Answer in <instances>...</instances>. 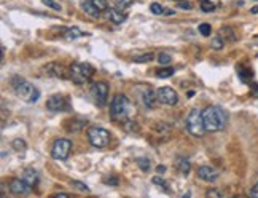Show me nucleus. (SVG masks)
I'll return each instance as SVG.
<instances>
[{
	"label": "nucleus",
	"mask_w": 258,
	"mask_h": 198,
	"mask_svg": "<svg viewBox=\"0 0 258 198\" xmlns=\"http://www.w3.org/2000/svg\"><path fill=\"white\" fill-rule=\"evenodd\" d=\"M203 118H204V126H206V131L209 133H215V131H220L225 128L228 117L225 114L223 109L217 107V106H211L203 111Z\"/></svg>",
	"instance_id": "f257e3e1"
},
{
	"label": "nucleus",
	"mask_w": 258,
	"mask_h": 198,
	"mask_svg": "<svg viewBox=\"0 0 258 198\" xmlns=\"http://www.w3.org/2000/svg\"><path fill=\"white\" fill-rule=\"evenodd\" d=\"M12 86H13L16 96L26 103H35V101H38V97H40V91L21 77H13Z\"/></svg>",
	"instance_id": "f03ea898"
},
{
	"label": "nucleus",
	"mask_w": 258,
	"mask_h": 198,
	"mask_svg": "<svg viewBox=\"0 0 258 198\" xmlns=\"http://www.w3.org/2000/svg\"><path fill=\"white\" fill-rule=\"evenodd\" d=\"M69 69H71V80L77 85H83L91 80L94 74V67L88 63H74Z\"/></svg>",
	"instance_id": "7ed1b4c3"
},
{
	"label": "nucleus",
	"mask_w": 258,
	"mask_h": 198,
	"mask_svg": "<svg viewBox=\"0 0 258 198\" xmlns=\"http://www.w3.org/2000/svg\"><path fill=\"white\" fill-rule=\"evenodd\" d=\"M186 130L190 134L201 137L206 133V126H204V118L203 112L200 109H191V112L186 117Z\"/></svg>",
	"instance_id": "20e7f679"
},
{
	"label": "nucleus",
	"mask_w": 258,
	"mask_h": 198,
	"mask_svg": "<svg viewBox=\"0 0 258 198\" xmlns=\"http://www.w3.org/2000/svg\"><path fill=\"white\" fill-rule=\"evenodd\" d=\"M110 112L118 120H124V118L131 112V103L124 94H116L112 99V106H110Z\"/></svg>",
	"instance_id": "39448f33"
},
{
	"label": "nucleus",
	"mask_w": 258,
	"mask_h": 198,
	"mask_svg": "<svg viewBox=\"0 0 258 198\" xmlns=\"http://www.w3.org/2000/svg\"><path fill=\"white\" fill-rule=\"evenodd\" d=\"M88 139L91 142L93 147H97V148H104L108 145L110 142V133L104 128H99V126H94V128H89L88 131Z\"/></svg>",
	"instance_id": "423d86ee"
},
{
	"label": "nucleus",
	"mask_w": 258,
	"mask_h": 198,
	"mask_svg": "<svg viewBox=\"0 0 258 198\" xmlns=\"http://www.w3.org/2000/svg\"><path fill=\"white\" fill-rule=\"evenodd\" d=\"M72 151V142L69 139H56L51 147V155L56 160H67Z\"/></svg>",
	"instance_id": "0eeeda50"
},
{
	"label": "nucleus",
	"mask_w": 258,
	"mask_h": 198,
	"mask_svg": "<svg viewBox=\"0 0 258 198\" xmlns=\"http://www.w3.org/2000/svg\"><path fill=\"white\" fill-rule=\"evenodd\" d=\"M156 94H158V101H160L161 104H166V106H174L178 101L177 91L171 86H161L160 90L156 91Z\"/></svg>",
	"instance_id": "6e6552de"
},
{
	"label": "nucleus",
	"mask_w": 258,
	"mask_h": 198,
	"mask_svg": "<svg viewBox=\"0 0 258 198\" xmlns=\"http://www.w3.org/2000/svg\"><path fill=\"white\" fill-rule=\"evenodd\" d=\"M46 107L53 112H62L69 109V99L62 94H53L48 97Z\"/></svg>",
	"instance_id": "1a4fd4ad"
},
{
	"label": "nucleus",
	"mask_w": 258,
	"mask_h": 198,
	"mask_svg": "<svg viewBox=\"0 0 258 198\" xmlns=\"http://www.w3.org/2000/svg\"><path fill=\"white\" fill-rule=\"evenodd\" d=\"M45 72L51 77H56V78H71V69H67L64 64H59V63H49L46 64L45 67Z\"/></svg>",
	"instance_id": "9d476101"
},
{
	"label": "nucleus",
	"mask_w": 258,
	"mask_h": 198,
	"mask_svg": "<svg viewBox=\"0 0 258 198\" xmlns=\"http://www.w3.org/2000/svg\"><path fill=\"white\" fill-rule=\"evenodd\" d=\"M91 91H93L94 101L97 103V106L104 107L107 104V99H108V85L104 82H97L93 85Z\"/></svg>",
	"instance_id": "9b49d317"
},
{
	"label": "nucleus",
	"mask_w": 258,
	"mask_h": 198,
	"mask_svg": "<svg viewBox=\"0 0 258 198\" xmlns=\"http://www.w3.org/2000/svg\"><path fill=\"white\" fill-rule=\"evenodd\" d=\"M32 187L29 185L24 179H13L12 182H10V192L15 193V195H26V193H29Z\"/></svg>",
	"instance_id": "f8f14e48"
},
{
	"label": "nucleus",
	"mask_w": 258,
	"mask_h": 198,
	"mask_svg": "<svg viewBox=\"0 0 258 198\" xmlns=\"http://www.w3.org/2000/svg\"><path fill=\"white\" fill-rule=\"evenodd\" d=\"M198 177L206 182H212L218 177V173L214 170L212 166H201L200 170H198Z\"/></svg>",
	"instance_id": "ddd939ff"
},
{
	"label": "nucleus",
	"mask_w": 258,
	"mask_h": 198,
	"mask_svg": "<svg viewBox=\"0 0 258 198\" xmlns=\"http://www.w3.org/2000/svg\"><path fill=\"white\" fill-rule=\"evenodd\" d=\"M82 8L86 15L93 16V18H99V15H101V10H99L91 0H82Z\"/></svg>",
	"instance_id": "4468645a"
},
{
	"label": "nucleus",
	"mask_w": 258,
	"mask_h": 198,
	"mask_svg": "<svg viewBox=\"0 0 258 198\" xmlns=\"http://www.w3.org/2000/svg\"><path fill=\"white\" fill-rule=\"evenodd\" d=\"M142 99H144V104H145L147 109H153L155 104H156V101H158V94L153 90H150V88H148V90L144 91Z\"/></svg>",
	"instance_id": "2eb2a0df"
},
{
	"label": "nucleus",
	"mask_w": 258,
	"mask_h": 198,
	"mask_svg": "<svg viewBox=\"0 0 258 198\" xmlns=\"http://www.w3.org/2000/svg\"><path fill=\"white\" fill-rule=\"evenodd\" d=\"M23 179L31 187H35L37 182H38V174H37L35 170H32V168H27V170L23 171Z\"/></svg>",
	"instance_id": "dca6fc26"
},
{
	"label": "nucleus",
	"mask_w": 258,
	"mask_h": 198,
	"mask_svg": "<svg viewBox=\"0 0 258 198\" xmlns=\"http://www.w3.org/2000/svg\"><path fill=\"white\" fill-rule=\"evenodd\" d=\"M108 19H110V21L115 23V24H121V23H124L126 15H123L120 12V8H112L110 12H108Z\"/></svg>",
	"instance_id": "f3484780"
},
{
	"label": "nucleus",
	"mask_w": 258,
	"mask_h": 198,
	"mask_svg": "<svg viewBox=\"0 0 258 198\" xmlns=\"http://www.w3.org/2000/svg\"><path fill=\"white\" fill-rule=\"evenodd\" d=\"M175 165H177V170L180 171L183 176H188V174H190L191 166H190V162H188L186 158L178 157V158H177V162H175Z\"/></svg>",
	"instance_id": "a211bd4d"
},
{
	"label": "nucleus",
	"mask_w": 258,
	"mask_h": 198,
	"mask_svg": "<svg viewBox=\"0 0 258 198\" xmlns=\"http://www.w3.org/2000/svg\"><path fill=\"white\" fill-rule=\"evenodd\" d=\"M86 35L85 32H82L78 27H71V29H66V32H64V37L67 38V40H75V38L78 37H83Z\"/></svg>",
	"instance_id": "6ab92c4d"
},
{
	"label": "nucleus",
	"mask_w": 258,
	"mask_h": 198,
	"mask_svg": "<svg viewBox=\"0 0 258 198\" xmlns=\"http://www.w3.org/2000/svg\"><path fill=\"white\" fill-rule=\"evenodd\" d=\"M220 37L225 38V42H234V40H236V35H234V32H233V29H231V27H223Z\"/></svg>",
	"instance_id": "aec40b11"
},
{
	"label": "nucleus",
	"mask_w": 258,
	"mask_h": 198,
	"mask_svg": "<svg viewBox=\"0 0 258 198\" xmlns=\"http://www.w3.org/2000/svg\"><path fill=\"white\" fill-rule=\"evenodd\" d=\"M174 69L172 67H164V69H160V71H156V77H160V78H167V77H171L174 75Z\"/></svg>",
	"instance_id": "412c9836"
},
{
	"label": "nucleus",
	"mask_w": 258,
	"mask_h": 198,
	"mask_svg": "<svg viewBox=\"0 0 258 198\" xmlns=\"http://www.w3.org/2000/svg\"><path fill=\"white\" fill-rule=\"evenodd\" d=\"M201 10L204 13H211L215 10V5L212 2H209V0H201Z\"/></svg>",
	"instance_id": "4be33fe9"
},
{
	"label": "nucleus",
	"mask_w": 258,
	"mask_h": 198,
	"mask_svg": "<svg viewBox=\"0 0 258 198\" xmlns=\"http://www.w3.org/2000/svg\"><path fill=\"white\" fill-rule=\"evenodd\" d=\"M152 182H153V184H156L158 187H161V189H164L166 192H169V189H167V182L163 179V177H160V176H155L153 179H152Z\"/></svg>",
	"instance_id": "5701e85b"
},
{
	"label": "nucleus",
	"mask_w": 258,
	"mask_h": 198,
	"mask_svg": "<svg viewBox=\"0 0 258 198\" xmlns=\"http://www.w3.org/2000/svg\"><path fill=\"white\" fill-rule=\"evenodd\" d=\"M137 165L141 166L142 171L150 170V160H148V158H137Z\"/></svg>",
	"instance_id": "b1692460"
},
{
	"label": "nucleus",
	"mask_w": 258,
	"mask_h": 198,
	"mask_svg": "<svg viewBox=\"0 0 258 198\" xmlns=\"http://www.w3.org/2000/svg\"><path fill=\"white\" fill-rule=\"evenodd\" d=\"M198 31L201 32V35L207 37V35H211V32H212V27H211V24L204 23V24H200V27H198Z\"/></svg>",
	"instance_id": "393cba45"
},
{
	"label": "nucleus",
	"mask_w": 258,
	"mask_h": 198,
	"mask_svg": "<svg viewBox=\"0 0 258 198\" xmlns=\"http://www.w3.org/2000/svg\"><path fill=\"white\" fill-rule=\"evenodd\" d=\"M133 2H134V0H113L115 7H116V8H120V10L127 8L129 5H133Z\"/></svg>",
	"instance_id": "a878e982"
},
{
	"label": "nucleus",
	"mask_w": 258,
	"mask_h": 198,
	"mask_svg": "<svg viewBox=\"0 0 258 198\" xmlns=\"http://www.w3.org/2000/svg\"><path fill=\"white\" fill-rule=\"evenodd\" d=\"M211 45H212V48H214V49H222V48H223V45H225V40H223L222 37H214Z\"/></svg>",
	"instance_id": "bb28decb"
},
{
	"label": "nucleus",
	"mask_w": 258,
	"mask_h": 198,
	"mask_svg": "<svg viewBox=\"0 0 258 198\" xmlns=\"http://www.w3.org/2000/svg\"><path fill=\"white\" fill-rule=\"evenodd\" d=\"M12 145H13L15 151H18V152H24L26 151V142L23 139H15Z\"/></svg>",
	"instance_id": "cd10ccee"
},
{
	"label": "nucleus",
	"mask_w": 258,
	"mask_h": 198,
	"mask_svg": "<svg viewBox=\"0 0 258 198\" xmlns=\"http://www.w3.org/2000/svg\"><path fill=\"white\" fill-rule=\"evenodd\" d=\"M150 10H152V13H155V15H166V12H167V10H164L160 4H152Z\"/></svg>",
	"instance_id": "c85d7f7f"
},
{
	"label": "nucleus",
	"mask_w": 258,
	"mask_h": 198,
	"mask_svg": "<svg viewBox=\"0 0 258 198\" xmlns=\"http://www.w3.org/2000/svg\"><path fill=\"white\" fill-rule=\"evenodd\" d=\"M153 59V53H147V55H142V56H136L134 61L136 63H148Z\"/></svg>",
	"instance_id": "c756f323"
},
{
	"label": "nucleus",
	"mask_w": 258,
	"mask_h": 198,
	"mask_svg": "<svg viewBox=\"0 0 258 198\" xmlns=\"http://www.w3.org/2000/svg\"><path fill=\"white\" fill-rule=\"evenodd\" d=\"M75 189H78V190H82V192H89V187L85 184V182H80V181H72L71 182Z\"/></svg>",
	"instance_id": "7c9ffc66"
},
{
	"label": "nucleus",
	"mask_w": 258,
	"mask_h": 198,
	"mask_svg": "<svg viewBox=\"0 0 258 198\" xmlns=\"http://www.w3.org/2000/svg\"><path fill=\"white\" fill-rule=\"evenodd\" d=\"M42 2H43V5L56 10V12H61V5H59L57 2H54V0H42Z\"/></svg>",
	"instance_id": "2f4dec72"
},
{
	"label": "nucleus",
	"mask_w": 258,
	"mask_h": 198,
	"mask_svg": "<svg viewBox=\"0 0 258 198\" xmlns=\"http://www.w3.org/2000/svg\"><path fill=\"white\" fill-rule=\"evenodd\" d=\"M158 61H160V64H169L172 61V58L167 53H160L158 55Z\"/></svg>",
	"instance_id": "473e14b6"
},
{
	"label": "nucleus",
	"mask_w": 258,
	"mask_h": 198,
	"mask_svg": "<svg viewBox=\"0 0 258 198\" xmlns=\"http://www.w3.org/2000/svg\"><path fill=\"white\" fill-rule=\"evenodd\" d=\"M91 2L101 10V12H104V10H107V0H91Z\"/></svg>",
	"instance_id": "72a5a7b5"
},
{
	"label": "nucleus",
	"mask_w": 258,
	"mask_h": 198,
	"mask_svg": "<svg viewBox=\"0 0 258 198\" xmlns=\"http://www.w3.org/2000/svg\"><path fill=\"white\" fill-rule=\"evenodd\" d=\"M207 196H217V198H222L223 196V193L220 192V190H217V189H212V190H207V193H206Z\"/></svg>",
	"instance_id": "f704fd0d"
},
{
	"label": "nucleus",
	"mask_w": 258,
	"mask_h": 198,
	"mask_svg": "<svg viewBox=\"0 0 258 198\" xmlns=\"http://www.w3.org/2000/svg\"><path fill=\"white\" fill-rule=\"evenodd\" d=\"M104 181H105V184H108V185H110V184H112L113 187L118 185V179H116V177H105Z\"/></svg>",
	"instance_id": "c9c22d12"
},
{
	"label": "nucleus",
	"mask_w": 258,
	"mask_h": 198,
	"mask_svg": "<svg viewBox=\"0 0 258 198\" xmlns=\"http://www.w3.org/2000/svg\"><path fill=\"white\" fill-rule=\"evenodd\" d=\"M178 7H180L182 10H191V4L190 2H183V0H182V2H178Z\"/></svg>",
	"instance_id": "e433bc0d"
},
{
	"label": "nucleus",
	"mask_w": 258,
	"mask_h": 198,
	"mask_svg": "<svg viewBox=\"0 0 258 198\" xmlns=\"http://www.w3.org/2000/svg\"><path fill=\"white\" fill-rule=\"evenodd\" d=\"M250 196H255L258 198V182L252 187V190H250Z\"/></svg>",
	"instance_id": "4c0bfd02"
},
{
	"label": "nucleus",
	"mask_w": 258,
	"mask_h": 198,
	"mask_svg": "<svg viewBox=\"0 0 258 198\" xmlns=\"http://www.w3.org/2000/svg\"><path fill=\"white\" fill-rule=\"evenodd\" d=\"M163 171H166V166H163V165H160L156 168V173H163Z\"/></svg>",
	"instance_id": "58836bf2"
},
{
	"label": "nucleus",
	"mask_w": 258,
	"mask_h": 198,
	"mask_svg": "<svg viewBox=\"0 0 258 198\" xmlns=\"http://www.w3.org/2000/svg\"><path fill=\"white\" fill-rule=\"evenodd\" d=\"M250 13H252V15H258V5H256V7H253V8L250 10Z\"/></svg>",
	"instance_id": "ea45409f"
},
{
	"label": "nucleus",
	"mask_w": 258,
	"mask_h": 198,
	"mask_svg": "<svg viewBox=\"0 0 258 198\" xmlns=\"http://www.w3.org/2000/svg\"><path fill=\"white\" fill-rule=\"evenodd\" d=\"M175 2H182V0H175Z\"/></svg>",
	"instance_id": "a19ab883"
}]
</instances>
